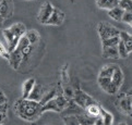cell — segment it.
<instances>
[{"instance_id": "1", "label": "cell", "mask_w": 132, "mask_h": 125, "mask_svg": "<svg viewBox=\"0 0 132 125\" xmlns=\"http://www.w3.org/2000/svg\"><path fill=\"white\" fill-rule=\"evenodd\" d=\"M14 112L19 118L26 122H34L42 114V104L30 99H19L14 103Z\"/></svg>"}, {"instance_id": "2", "label": "cell", "mask_w": 132, "mask_h": 125, "mask_svg": "<svg viewBox=\"0 0 132 125\" xmlns=\"http://www.w3.org/2000/svg\"><path fill=\"white\" fill-rule=\"evenodd\" d=\"M97 32H98V35H100L101 40L111 38V37H115V36H119V34H120V31L118 30L117 27H115L114 25L109 24V23H106V22L98 23Z\"/></svg>"}, {"instance_id": "3", "label": "cell", "mask_w": 132, "mask_h": 125, "mask_svg": "<svg viewBox=\"0 0 132 125\" xmlns=\"http://www.w3.org/2000/svg\"><path fill=\"white\" fill-rule=\"evenodd\" d=\"M117 108L123 114L132 117V96L122 94L117 99Z\"/></svg>"}, {"instance_id": "4", "label": "cell", "mask_w": 132, "mask_h": 125, "mask_svg": "<svg viewBox=\"0 0 132 125\" xmlns=\"http://www.w3.org/2000/svg\"><path fill=\"white\" fill-rule=\"evenodd\" d=\"M74 102L78 105H80L82 109H85L86 105L96 102L91 96H88L86 92H84L80 87L78 88H74V97H73Z\"/></svg>"}, {"instance_id": "5", "label": "cell", "mask_w": 132, "mask_h": 125, "mask_svg": "<svg viewBox=\"0 0 132 125\" xmlns=\"http://www.w3.org/2000/svg\"><path fill=\"white\" fill-rule=\"evenodd\" d=\"M97 83H98V85H100L101 88L105 92H107L108 95H116L117 92L119 91V88L114 84V82L111 81V78L98 76Z\"/></svg>"}, {"instance_id": "6", "label": "cell", "mask_w": 132, "mask_h": 125, "mask_svg": "<svg viewBox=\"0 0 132 125\" xmlns=\"http://www.w3.org/2000/svg\"><path fill=\"white\" fill-rule=\"evenodd\" d=\"M2 35L4 37V39H6L7 41V47L9 49V51H13L15 48H16V46H18V43H19V40H20L21 37H19L18 35H15L14 33L12 32V30L9 27V28H4L2 31Z\"/></svg>"}, {"instance_id": "7", "label": "cell", "mask_w": 132, "mask_h": 125, "mask_svg": "<svg viewBox=\"0 0 132 125\" xmlns=\"http://www.w3.org/2000/svg\"><path fill=\"white\" fill-rule=\"evenodd\" d=\"M54 8L55 7L50 2H45L43 6L40 7L38 15H37V20H38V22L42 23V24H46L47 21H48V18L51 15V13H53V11H54Z\"/></svg>"}, {"instance_id": "8", "label": "cell", "mask_w": 132, "mask_h": 125, "mask_svg": "<svg viewBox=\"0 0 132 125\" xmlns=\"http://www.w3.org/2000/svg\"><path fill=\"white\" fill-rule=\"evenodd\" d=\"M64 13L58 8H54V11L51 13L50 17L48 18L46 25H51V26H60L64 21Z\"/></svg>"}, {"instance_id": "9", "label": "cell", "mask_w": 132, "mask_h": 125, "mask_svg": "<svg viewBox=\"0 0 132 125\" xmlns=\"http://www.w3.org/2000/svg\"><path fill=\"white\" fill-rule=\"evenodd\" d=\"M8 61H9V64H10V66L13 69V70H19V68H20V65L23 62L22 51H20L19 49L15 48L13 51L10 52V57H9Z\"/></svg>"}, {"instance_id": "10", "label": "cell", "mask_w": 132, "mask_h": 125, "mask_svg": "<svg viewBox=\"0 0 132 125\" xmlns=\"http://www.w3.org/2000/svg\"><path fill=\"white\" fill-rule=\"evenodd\" d=\"M13 11H14V3L12 0H2L0 6V16H2L4 20L10 18L13 15Z\"/></svg>"}, {"instance_id": "11", "label": "cell", "mask_w": 132, "mask_h": 125, "mask_svg": "<svg viewBox=\"0 0 132 125\" xmlns=\"http://www.w3.org/2000/svg\"><path fill=\"white\" fill-rule=\"evenodd\" d=\"M35 84H36V80L33 77L27 78V80L23 83V85H22V98L23 99L29 98V96L32 92L33 88H34Z\"/></svg>"}, {"instance_id": "12", "label": "cell", "mask_w": 132, "mask_h": 125, "mask_svg": "<svg viewBox=\"0 0 132 125\" xmlns=\"http://www.w3.org/2000/svg\"><path fill=\"white\" fill-rule=\"evenodd\" d=\"M84 112L88 117H91L93 119H97L101 117V107L97 102H94L86 105L85 109H84Z\"/></svg>"}, {"instance_id": "13", "label": "cell", "mask_w": 132, "mask_h": 125, "mask_svg": "<svg viewBox=\"0 0 132 125\" xmlns=\"http://www.w3.org/2000/svg\"><path fill=\"white\" fill-rule=\"evenodd\" d=\"M123 80H125L123 72H122L121 69L117 65L116 69H115V71H114V74H112V76H111V81L114 82V84L120 89L122 84H123Z\"/></svg>"}, {"instance_id": "14", "label": "cell", "mask_w": 132, "mask_h": 125, "mask_svg": "<svg viewBox=\"0 0 132 125\" xmlns=\"http://www.w3.org/2000/svg\"><path fill=\"white\" fill-rule=\"evenodd\" d=\"M102 55L105 59H119L120 58L117 46H114V47H103Z\"/></svg>"}, {"instance_id": "15", "label": "cell", "mask_w": 132, "mask_h": 125, "mask_svg": "<svg viewBox=\"0 0 132 125\" xmlns=\"http://www.w3.org/2000/svg\"><path fill=\"white\" fill-rule=\"evenodd\" d=\"M43 95H44L43 86H42L40 84H37V83H36L35 86H34V88H33V90H32V92L30 94V96H29V98H27V99L39 102L40 99H42V97H43Z\"/></svg>"}, {"instance_id": "16", "label": "cell", "mask_w": 132, "mask_h": 125, "mask_svg": "<svg viewBox=\"0 0 132 125\" xmlns=\"http://www.w3.org/2000/svg\"><path fill=\"white\" fill-rule=\"evenodd\" d=\"M96 4L103 10H110V9L119 6V0H96Z\"/></svg>"}, {"instance_id": "17", "label": "cell", "mask_w": 132, "mask_h": 125, "mask_svg": "<svg viewBox=\"0 0 132 125\" xmlns=\"http://www.w3.org/2000/svg\"><path fill=\"white\" fill-rule=\"evenodd\" d=\"M116 64H106V65H104L101 71H100V74H98V76L100 77H108V78H111L112 74H114V71L116 69Z\"/></svg>"}, {"instance_id": "18", "label": "cell", "mask_w": 132, "mask_h": 125, "mask_svg": "<svg viewBox=\"0 0 132 125\" xmlns=\"http://www.w3.org/2000/svg\"><path fill=\"white\" fill-rule=\"evenodd\" d=\"M119 37H120V39L123 41L128 53L132 52V35H130L129 33H127V32H120Z\"/></svg>"}, {"instance_id": "19", "label": "cell", "mask_w": 132, "mask_h": 125, "mask_svg": "<svg viewBox=\"0 0 132 125\" xmlns=\"http://www.w3.org/2000/svg\"><path fill=\"white\" fill-rule=\"evenodd\" d=\"M42 111H43V113L46 112V111H55V112H61V110L59 108V105L57 104V101L56 99H51L49 100L48 102H46L45 104L42 105Z\"/></svg>"}, {"instance_id": "20", "label": "cell", "mask_w": 132, "mask_h": 125, "mask_svg": "<svg viewBox=\"0 0 132 125\" xmlns=\"http://www.w3.org/2000/svg\"><path fill=\"white\" fill-rule=\"evenodd\" d=\"M123 13H125V11L122 10L119 6L108 10V15L110 16V18H112V20H115V21H121Z\"/></svg>"}, {"instance_id": "21", "label": "cell", "mask_w": 132, "mask_h": 125, "mask_svg": "<svg viewBox=\"0 0 132 125\" xmlns=\"http://www.w3.org/2000/svg\"><path fill=\"white\" fill-rule=\"evenodd\" d=\"M101 118L103 120L104 125H112L114 124V115L109 111L101 107Z\"/></svg>"}, {"instance_id": "22", "label": "cell", "mask_w": 132, "mask_h": 125, "mask_svg": "<svg viewBox=\"0 0 132 125\" xmlns=\"http://www.w3.org/2000/svg\"><path fill=\"white\" fill-rule=\"evenodd\" d=\"M25 36H26V38L29 39L30 41V44L31 45H36L37 43L39 41V38H40V36L38 34V32H36L35 30H29V31H26V33H25Z\"/></svg>"}, {"instance_id": "23", "label": "cell", "mask_w": 132, "mask_h": 125, "mask_svg": "<svg viewBox=\"0 0 132 125\" xmlns=\"http://www.w3.org/2000/svg\"><path fill=\"white\" fill-rule=\"evenodd\" d=\"M10 28L12 30V32L14 33L15 35H18L19 37H22L24 36L25 33H26V26L23 24V23H15V24H13L10 26Z\"/></svg>"}, {"instance_id": "24", "label": "cell", "mask_w": 132, "mask_h": 125, "mask_svg": "<svg viewBox=\"0 0 132 125\" xmlns=\"http://www.w3.org/2000/svg\"><path fill=\"white\" fill-rule=\"evenodd\" d=\"M57 92H58V91H57V89H56V88H53V89H50V90H48V91L44 92V95H43V97H42L39 103L43 105V104H45L46 102H48L49 100L54 99L55 97L57 96Z\"/></svg>"}, {"instance_id": "25", "label": "cell", "mask_w": 132, "mask_h": 125, "mask_svg": "<svg viewBox=\"0 0 132 125\" xmlns=\"http://www.w3.org/2000/svg\"><path fill=\"white\" fill-rule=\"evenodd\" d=\"M119 40H120V37L115 36V37H111V38H107V39H104L101 41H102L103 47H114V46H118Z\"/></svg>"}, {"instance_id": "26", "label": "cell", "mask_w": 132, "mask_h": 125, "mask_svg": "<svg viewBox=\"0 0 132 125\" xmlns=\"http://www.w3.org/2000/svg\"><path fill=\"white\" fill-rule=\"evenodd\" d=\"M62 95L68 100H72L73 97H74V88H72V87L69 86V85L62 86Z\"/></svg>"}, {"instance_id": "27", "label": "cell", "mask_w": 132, "mask_h": 125, "mask_svg": "<svg viewBox=\"0 0 132 125\" xmlns=\"http://www.w3.org/2000/svg\"><path fill=\"white\" fill-rule=\"evenodd\" d=\"M60 78H61V85H68L69 84V75H68V64L63 65V68L61 69V74H60Z\"/></svg>"}, {"instance_id": "28", "label": "cell", "mask_w": 132, "mask_h": 125, "mask_svg": "<svg viewBox=\"0 0 132 125\" xmlns=\"http://www.w3.org/2000/svg\"><path fill=\"white\" fill-rule=\"evenodd\" d=\"M31 44H30V41H29V39L26 38V36L24 35V36H22L21 38H20V40H19V43H18V46H16V49H19L20 51H23L26 47H29Z\"/></svg>"}, {"instance_id": "29", "label": "cell", "mask_w": 132, "mask_h": 125, "mask_svg": "<svg viewBox=\"0 0 132 125\" xmlns=\"http://www.w3.org/2000/svg\"><path fill=\"white\" fill-rule=\"evenodd\" d=\"M118 52H119V57L122 58V59H126L127 57L129 55L128 51H127V49H126V46L123 44V41H122L121 39L119 40V44H118Z\"/></svg>"}, {"instance_id": "30", "label": "cell", "mask_w": 132, "mask_h": 125, "mask_svg": "<svg viewBox=\"0 0 132 125\" xmlns=\"http://www.w3.org/2000/svg\"><path fill=\"white\" fill-rule=\"evenodd\" d=\"M119 7L123 11L132 12V0H119Z\"/></svg>"}, {"instance_id": "31", "label": "cell", "mask_w": 132, "mask_h": 125, "mask_svg": "<svg viewBox=\"0 0 132 125\" xmlns=\"http://www.w3.org/2000/svg\"><path fill=\"white\" fill-rule=\"evenodd\" d=\"M63 121L65 125H79V120L77 115H67L63 117Z\"/></svg>"}, {"instance_id": "32", "label": "cell", "mask_w": 132, "mask_h": 125, "mask_svg": "<svg viewBox=\"0 0 132 125\" xmlns=\"http://www.w3.org/2000/svg\"><path fill=\"white\" fill-rule=\"evenodd\" d=\"M0 57H2L3 59H9L10 57V51H9V49L6 45H3L1 41H0Z\"/></svg>"}, {"instance_id": "33", "label": "cell", "mask_w": 132, "mask_h": 125, "mask_svg": "<svg viewBox=\"0 0 132 125\" xmlns=\"http://www.w3.org/2000/svg\"><path fill=\"white\" fill-rule=\"evenodd\" d=\"M121 21L126 23V24H131L132 23V12H127L125 11L123 13V15H122V18H121Z\"/></svg>"}, {"instance_id": "34", "label": "cell", "mask_w": 132, "mask_h": 125, "mask_svg": "<svg viewBox=\"0 0 132 125\" xmlns=\"http://www.w3.org/2000/svg\"><path fill=\"white\" fill-rule=\"evenodd\" d=\"M2 103H8V97L4 95L2 90H0V104Z\"/></svg>"}, {"instance_id": "35", "label": "cell", "mask_w": 132, "mask_h": 125, "mask_svg": "<svg viewBox=\"0 0 132 125\" xmlns=\"http://www.w3.org/2000/svg\"><path fill=\"white\" fill-rule=\"evenodd\" d=\"M8 111V103L0 104V113H7Z\"/></svg>"}, {"instance_id": "36", "label": "cell", "mask_w": 132, "mask_h": 125, "mask_svg": "<svg viewBox=\"0 0 132 125\" xmlns=\"http://www.w3.org/2000/svg\"><path fill=\"white\" fill-rule=\"evenodd\" d=\"M6 119H7V113H0V124H3Z\"/></svg>"}, {"instance_id": "37", "label": "cell", "mask_w": 132, "mask_h": 125, "mask_svg": "<svg viewBox=\"0 0 132 125\" xmlns=\"http://www.w3.org/2000/svg\"><path fill=\"white\" fill-rule=\"evenodd\" d=\"M94 125H104L103 120H102L101 117H100V118H97V119L95 120V122H94Z\"/></svg>"}, {"instance_id": "38", "label": "cell", "mask_w": 132, "mask_h": 125, "mask_svg": "<svg viewBox=\"0 0 132 125\" xmlns=\"http://www.w3.org/2000/svg\"><path fill=\"white\" fill-rule=\"evenodd\" d=\"M4 22V18L2 17V16H0V26H1L2 25V23Z\"/></svg>"}, {"instance_id": "39", "label": "cell", "mask_w": 132, "mask_h": 125, "mask_svg": "<svg viewBox=\"0 0 132 125\" xmlns=\"http://www.w3.org/2000/svg\"><path fill=\"white\" fill-rule=\"evenodd\" d=\"M126 94H127V95H130V96H132V88H131V89H129L128 91L126 92Z\"/></svg>"}, {"instance_id": "40", "label": "cell", "mask_w": 132, "mask_h": 125, "mask_svg": "<svg viewBox=\"0 0 132 125\" xmlns=\"http://www.w3.org/2000/svg\"><path fill=\"white\" fill-rule=\"evenodd\" d=\"M118 125H127L125 122H121V123H119V124H118Z\"/></svg>"}, {"instance_id": "41", "label": "cell", "mask_w": 132, "mask_h": 125, "mask_svg": "<svg viewBox=\"0 0 132 125\" xmlns=\"http://www.w3.org/2000/svg\"><path fill=\"white\" fill-rule=\"evenodd\" d=\"M1 2H2V0H0V6H1Z\"/></svg>"}, {"instance_id": "42", "label": "cell", "mask_w": 132, "mask_h": 125, "mask_svg": "<svg viewBox=\"0 0 132 125\" xmlns=\"http://www.w3.org/2000/svg\"><path fill=\"white\" fill-rule=\"evenodd\" d=\"M130 25H131V27H132V23H131V24H130Z\"/></svg>"}, {"instance_id": "43", "label": "cell", "mask_w": 132, "mask_h": 125, "mask_svg": "<svg viewBox=\"0 0 132 125\" xmlns=\"http://www.w3.org/2000/svg\"><path fill=\"white\" fill-rule=\"evenodd\" d=\"M0 125H3V124H0Z\"/></svg>"}, {"instance_id": "44", "label": "cell", "mask_w": 132, "mask_h": 125, "mask_svg": "<svg viewBox=\"0 0 132 125\" xmlns=\"http://www.w3.org/2000/svg\"><path fill=\"white\" fill-rule=\"evenodd\" d=\"M29 1H30V0H29Z\"/></svg>"}]
</instances>
